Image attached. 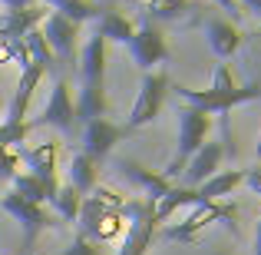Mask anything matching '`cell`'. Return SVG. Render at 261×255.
<instances>
[{
	"label": "cell",
	"mask_w": 261,
	"mask_h": 255,
	"mask_svg": "<svg viewBox=\"0 0 261 255\" xmlns=\"http://www.w3.org/2000/svg\"><path fill=\"white\" fill-rule=\"evenodd\" d=\"M119 172L129 179V182H136L142 192H146L149 202H159V199L172 189V182H169L162 172H152V169L139 166V163H133V159H119Z\"/></svg>",
	"instance_id": "9a60e30c"
},
{
	"label": "cell",
	"mask_w": 261,
	"mask_h": 255,
	"mask_svg": "<svg viewBox=\"0 0 261 255\" xmlns=\"http://www.w3.org/2000/svg\"><path fill=\"white\" fill-rule=\"evenodd\" d=\"M17 166H20L17 149H4L0 146V179H13L17 176Z\"/></svg>",
	"instance_id": "f1b7e54d"
},
{
	"label": "cell",
	"mask_w": 261,
	"mask_h": 255,
	"mask_svg": "<svg viewBox=\"0 0 261 255\" xmlns=\"http://www.w3.org/2000/svg\"><path fill=\"white\" fill-rule=\"evenodd\" d=\"M245 182V169H225V172H215L212 179H205L198 186V199L202 202H218L222 196H228L235 186Z\"/></svg>",
	"instance_id": "44dd1931"
},
{
	"label": "cell",
	"mask_w": 261,
	"mask_h": 255,
	"mask_svg": "<svg viewBox=\"0 0 261 255\" xmlns=\"http://www.w3.org/2000/svg\"><path fill=\"white\" fill-rule=\"evenodd\" d=\"M258 159H261V133H258Z\"/></svg>",
	"instance_id": "d590c367"
},
{
	"label": "cell",
	"mask_w": 261,
	"mask_h": 255,
	"mask_svg": "<svg viewBox=\"0 0 261 255\" xmlns=\"http://www.w3.org/2000/svg\"><path fill=\"white\" fill-rule=\"evenodd\" d=\"M208 89H222V93H228V89H235V80H231V70L225 63L215 66V73H212V86Z\"/></svg>",
	"instance_id": "f546056e"
},
{
	"label": "cell",
	"mask_w": 261,
	"mask_h": 255,
	"mask_svg": "<svg viewBox=\"0 0 261 255\" xmlns=\"http://www.w3.org/2000/svg\"><path fill=\"white\" fill-rule=\"evenodd\" d=\"M218 7H225V10H238V0H215Z\"/></svg>",
	"instance_id": "836d02e7"
},
{
	"label": "cell",
	"mask_w": 261,
	"mask_h": 255,
	"mask_svg": "<svg viewBox=\"0 0 261 255\" xmlns=\"http://www.w3.org/2000/svg\"><path fill=\"white\" fill-rule=\"evenodd\" d=\"M7 10H27V7H37L40 0H0Z\"/></svg>",
	"instance_id": "1f68e13d"
},
{
	"label": "cell",
	"mask_w": 261,
	"mask_h": 255,
	"mask_svg": "<svg viewBox=\"0 0 261 255\" xmlns=\"http://www.w3.org/2000/svg\"><path fill=\"white\" fill-rule=\"evenodd\" d=\"M205 37H208V47L218 60H228L231 53H238V47H242V33H238L228 20H208V24H205Z\"/></svg>",
	"instance_id": "ac0fdd59"
},
{
	"label": "cell",
	"mask_w": 261,
	"mask_h": 255,
	"mask_svg": "<svg viewBox=\"0 0 261 255\" xmlns=\"http://www.w3.org/2000/svg\"><path fill=\"white\" fill-rule=\"evenodd\" d=\"M63 255H102V249H99V242H93V239H86L83 232H76Z\"/></svg>",
	"instance_id": "83f0119b"
},
{
	"label": "cell",
	"mask_w": 261,
	"mask_h": 255,
	"mask_svg": "<svg viewBox=\"0 0 261 255\" xmlns=\"http://www.w3.org/2000/svg\"><path fill=\"white\" fill-rule=\"evenodd\" d=\"M122 202L126 199L116 196L113 189H93L89 196H83V205H80V232L93 242H109V239L119 236L122 229Z\"/></svg>",
	"instance_id": "7a4b0ae2"
},
{
	"label": "cell",
	"mask_w": 261,
	"mask_h": 255,
	"mask_svg": "<svg viewBox=\"0 0 261 255\" xmlns=\"http://www.w3.org/2000/svg\"><path fill=\"white\" fill-rule=\"evenodd\" d=\"M0 209H4L10 219H17V222H20V229H23V249L27 252L33 249L37 236L46 229V225H57V222H53V216L43 209V205H33V202H27V199H20L13 189L7 192V196H0Z\"/></svg>",
	"instance_id": "ba28073f"
},
{
	"label": "cell",
	"mask_w": 261,
	"mask_h": 255,
	"mask_svg": "<svg viewBox=\"0 0 261 255\" xmlns=\"http://www.w3.org/2000/svg\"><path fill=\"white\" fill-rule=\"evenodd\" d=\"M46 7H50V13H60V17H66V20H73V24H86V20H93L96 13V7L89 4V0H43Z\"/></svg>",
	"instance_id": "603a6c76"
},
{
	"label": "cell",
	"mask_w": 261,
	"mask_h": 255,
	"mask_svg": "<svg viewBox=\"0 0 261 255\" xmlns=\"http://www.w3.org/2000/svg\"><path fill=\"white\" fill-rule=\"evenodd\" d=\"M37 126V123H0V146L4 149H13L20 143H27V133Z\"/></svg>",
	"instance_id": "4316f807"
},
{
	"label": "cell",
	"mask_w": 261,
	"mask_h": 255,
	"mask_svg": "<svg viewBox=\"0 0 261 255\" xmlns=\"http://www.w3.org/2000/svg\"><path fill=\"white\" fill-rule=\"evenodd\" d=\"M122 136H126V133H122L119 123L106 120V116H102V120H93V123L83 126V149H80V153H86L89 159L99 166V163L113 153V146L122 140Z\"/></svg>",
	"instance_id": "7c38bea8"
},
{
	"label": "cell",
	"mask_w": 261,
	"mask_h": 255,
	"mask_svg": "<svg viewBox=\"0 0 261 255\" xmlns=\"http://www.w3.org/2000/svg\"><path fill=\"white\" fill-rule=\"evenodd\" d=\"M73 109L83 126L106 116V40L99 33H93L80 50V103Z\"/></svg>",
	"instance_id": "6da1fadb"
},
{
	"label": "cell",
	"mask_w": 261,
	"mask_h": 255,
	"mask_svg": "<svg viewBox=\"0 0 261 255\" xmlns=\"http://www.w3.org/2000/svg\"><path fill=\"white\" fill-rule=\"evenodd\" d=\"M255 239H261V219H258V229H255Z\"/></svg>",
	"instance_id": "e575fe53"
},
{
	"label": "cell",
	"mask_w": 261,
	"mask_h": 255,
	"mask_svg": "<svg viewBox=\"0 0 261 255\" xmlns=\"http://www.w3.org/2000/svg\"><path fill=\"white\" fill-rule=\"evenodd\" d=\"M50 205H53V209H57L63 219L76 222V216H80V205H83V196H80V192L73 189L70 182H66V186H60V189H57V196L50 199Z\"/></svg>",
	"instance_id": "d4e9b609"
},
{
	"label": "cell",
	"mask_w": 261,
	"mask_h": 255,
	"mask_svg": "<svg viewBox=\"0 0 261 255\" xmlns=\"http://www.w3.org/2000/svg\"><path fill=\"white\" fill-rule=\"evenodd\" d=\"M40 80H43V70H37V66H27L23 73H20V83H17V93H13L10 106H7V123H27V109H30V100H33V89L40 86Z\"/></svg>",
	"instance_id": "e0dca14e"
},
{
	"label": "cell",
	"mask_w": 261,
	"mask_h": 255,
	"mask_svg": "<svg viewBox=\"0 0 261 255\" xmlns=\"http://www.w3.org/2000/svg\"><path fill=\"white\" fill-rule=\"evenodd\" d=\"M96 172H99V166H96L86 153L76 149V153L70 156V186L80 196H89V192L96 189Z\"/></svg>",
	"instance_id": "7402d4cb"
},
{
	"label": "cell",
	"mask_w": 261,
	"mask_h": 255,
	"mask_svg": "<svg viewBox=\"0 0 261 255\" xmlns=\"http://www.w3.org/2000/svg\"><path fill=\"white\" fill-rule=\"evenodd\" d=\"M222 159H225V146H222V143H208V140H205L202 149H198V153L192 156L189 163H185V169H182V186L198 189L205 179H212V176L218 172Z\"/></svg>",
	"instance_id": "5bb4252c"
},
{
	"label": "cell",
	"mask_w": 261,
	"mask_h": 255,
	"mask_svg": "<svg viewBox=\"0 0 261 255\" xmlns=\"http://www.w3.org/2000/svg\"><path fill=\"white\" fill-rule=\"evenodd\" d=\"M96 33H99L106 43H122V47H129L136 27L129 24L122 13H116V10H99V13H96Z\"/></svg>",
	"instance_id": "ffe728a7"
},
{
	"label": "cell",
	"mask_w": 261,
	"mask_h": 255,
	"mask_svg": "<svg viewBox=\"0 0 261 255\" xmlns=\"http://www.w3.org/2000/svg\"><path fill=\"white\" fill-rule=\"evenodd\" d=\"M40 33H43L46 47H50V53L57 57L60 66H73L80 60V50H76V37H80V27L73 24V20L60 17V13H46L43 27H40Z\"/></svg>",
	"instance_id": "30bf717a"
},
{
	"label": "cell",
	"mask_w": 261,
	"mask_h": 255,
	"mask_svg": "<svg viewBox=\"0 0 261 255\" xmlns=\"http://www.w3.org/2000/svg\"><path fill=\"white\" fill-rule=\"evenodd\" d=\"M129 53H133V63L142 66L146 73H152L159 63H166V60H169L166 37L159 33V27H155L149 17H142V24L136 27L133 40H129Z\"/></svg>",
	"instance_id": "9c48e42d"
},
{
	"label": "cell",
	"mask_w": 261,
	"mask_h": 255,
	"mask_svg": "<svg viewBox=\"0 0 261 255\" xmlns=\"http://www.w3.org/2000/svg\"><path fill=\"white\" fill-rule=\"evenodd\" d=\"M189 10V0H146L142 17L149 20H178Z\"/></svg>",
	"instance_id": "cb8c5ba5"
},
{
	"label": "cell",
	"mask_w": 261,
	"mask_h": 255,
	"mask_svg": "<svg viewBox=\"0 0 261 255\" xmlns=\"http://www.w3.org/2000/svg\"><path fill=\"white\" fill-rule=\"evenodd\" d=\"M198 202H202V199H198V189H189V186H182V182H172V189H169L159 202H152V216H155V222L162 225L169 216H175L182 205H198Z\"/></svg>",
	"instance_id": "d6986e66"
},
{
	"label": "cell",
	"mask_w": 261,
	"mask_h": 255,
	"mask_svg": "<svg viewBox=\"0 0 261 255\" xmlns=\"http://www.w3.org/2000/svg\"><path fill=\"white\" fill-rule=\"evenodd\" d=\"M10 182H13V192H17L20 199H27V202H33V205H43L46 202L43 182H40L37 176H30V172H17Z\"/></svg>",
	"instance_id": "484cf974"
},
{
	"label": "cell",
	"mask_w": 261,
	"mask_h": 255,
	"mask_svg": "<svg viewBox=\"0 0 261 255\" xmlns=\"http://www.w3.org/2000/svg\"><path fill=\"white\" fill-rule=\"evenodd\" d=\"M245 182L251 186L255 196H261V169H245Z\"/></svg>",
	"instance_id": "4dcf8cb0"
},
{
	"label": "cell",
	"mask_w": 261,
	"mask_h": 255,
	"mask_svg": "<svg viewBox=\"0 0 261 255\" xmlns=\"http://www.w3.org/2000/svg\"><path fill=\"white\" fill-rule=\"evenodd\" d=\"M122 219H129V232L116 255H146L155 242V229H159V222L152 216V202L149 199H126Z\"/></svg>",
	"instance_id": "277c9868"
},
{
	"label": "cell",
	"mask_w": 261,
	"mask_h": 255,
	"mask_svg": "<svg viewBox=\"0 0 261 255\" xmlns=\"http://www.w3.org/2000/svg\"><path fill=\"white\" fill-rule=\"evenodd\" d=\"M169 93H175L178 100L185 103V106L192 109H202L205 116L208 113H228L231 106H238V103H251L261 96V86L248 83V86H235L228 89V93H222V89H189V86H169Z\"/></svg>",
	"instance_id": "8992f818"
},
{
	"label": "cell",
	"mask_w": 261,
	"mask_h": 255,
	"mask_svg": "<svg viewBox=\"0 0 261 255\" xmlns=\"http://www.w3.org/2000/svg\"><path fill=\"white\" fill-rule=\"evenodd\" d=\"M235 212H238L235 205H225V202H198L185 222L169 225V229H166V239H169V242L192 245L202 229H208L212 222H231V219H235Z\"/></svg>",
	"instance_id": "52a82bcc"
},
{
	"label": "cell",
	"mask_w": 261,
	"mask_h": 255,
	"mask_svg": "<svg viewBox=\"0 0 261 255\" xmlns=\"http://www.w3.org/2000/svg\"><path fill=\"white\" fill-rule=\"evenodd\" d=\"M20 163H23L27 169H30V176H37L40 182H43V192H46V202H50L53 196H57L60 182H57V143H40V146L33 149H23L20 146Z\"/></svg>",
	"instance_id": "8fae6325"
},
{
	"label": "cell",
	"mask_w": 261,
	"mask_h": 255,
	"mask_svg": "<svg viewBox=\"0 0 261 255\" xmlns=\"http://www.w3.org/2000/svg\"><path fill=\"white\" fill-rule=\"evenodd\" d=\"M169 86H172V80H169L166 70L142 73L139 96H136L133 109H129V116H126V126H122V133H133V129H139V126H149V123L159 116L162 103H166V96H169Z\"/></svg>",
	"instance_id": "5b68a950"
},
{
	"label": "cell",
	"mask_w": 261,
	"mask_h": 255,
	"mask_svg": "<svg viewBox=\"0 0 261 255\" xmlns=\"http://www.w3.org/2000/svg\"><path fill=\"white\" fill-rule=\"evenodd\" d=\"M43 7H27V10H4L0 13V40H23L30 30L43 24Z\"/></svg>",
	"instance_id": "2e32d148"
},
{
	"label": "cell",
	"mask_w": 261,
	"mask_h": 255,
	"mask_svg": "<svg viewBox=\"0 0 261 255\" xmlns=\"http://www.w3.org/2000/svg\"><path fill=\"white\" fill-rule=\"evenodd\" d=\"M178 149L175 156L169 159V166L162 169V176L169 179V182H175L178 176H182L185 163L192 159V156L202 149V143L208 140V129H212V120L202 113V109H192V106H178Z\"/></svg>",
	"instance_id": "3957f363"
},
{
	"label": "cell",
	"mask_w": 261,
	"mask_h": 255,
	"mask_svg": "<svg viewBox=\"0 0 261 255\" xmlns=\"http://www.w3.org/2000/svg\"><path fill=\"white\" fill-rule=\"evenodd\" d=\"M33 123H37V126H57L60 133H73V126H76V109H73L70 86H66L63 77L53 83V93H50V100H46L43 116L33 120Z\"/></svg>",
	"instance_id": "4fadbf2b"
},
{
	"label": "cell",
	"mask_w": 261,
	"mask_h": 255,
	"mask_svg": "<svg viewBox=\"0 0 261 255\" xmlns=\"http://www.w3.org/2000/svg\"><path fill=\"white\" fill-rule=\"evenodd\" d=\"M242 7H245V10H251V13H258V17H261V0H242Z\"/></svg>",
	"instance_id": "d6a6232c"
}]
</instances>
